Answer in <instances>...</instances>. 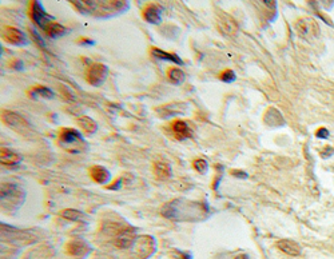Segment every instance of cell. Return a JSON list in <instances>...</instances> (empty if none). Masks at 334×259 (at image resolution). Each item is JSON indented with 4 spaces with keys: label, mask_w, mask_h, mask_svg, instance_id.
Returning <instances> with one entry per match:
<instances>
[{
    "label": "cell",
    "mask_w": 334,
    "mask_h": 259,
    "mask_svg": "<svg viewBox=\"0 0 334 259\" xmlns=\"http://www.w3.org/2000/svg\"><path fill=\"white\" fill-rule=\"evenodd\" d=\"M161 214L170 221L195 222L207 215V207L203 203L181 198L167 202L161 210Z\"/></svg>",
    "instance_id": "6da1fadb"
},
{
    "label": "cell",
    "mask_w": 334,
    "mask_h": 259,
    "mask_svg": "<svg viewBox=\"0 0 334 259\" xmlns=\"http://www.w3.org/2000/svg\"><path fill=\"white\" fill-rule=\"evenodd\" d=\"M82 15L94 16H111L123 12L129 8L127 1H103V0H71L70 1Z\"/></svg>",
    "instance_id": "7a4b0ae2"
},
{
    "label": "cell",
    "mask_w": 334,
    "mask_h": 259,
    "mask_svg": "<svg viewBox=\"0 0 334 259\" xmlns=\"http://www.w3.org/2000/svg\"><path fill=\"white\" fill-rule=\"evenodd\" d=\"M26 201V191L19 184L3 183L1 184V208L4 211H16Z\"/></svg>",
    "instance_id": "3957f363"
},
{
    "label": "cell",
    "mask_w": 334,
    "mask_h": 259,
    "mask_svg": "<svg viewBox=\"0 0 334 259\" xmlns=\"http://www.w3.org/2000/svg\"><path fill=\"white\" fill-rule=\"evenodd\" d=\"M57 142L63 150L71 152V154L84 152L87 150V143L82 137V134L74 128H62Z\"/></svg>",
    "instance_id": "277c9868"
},
{
    "label": "cell",
    "mask_w": 334,
    "mask_h": 259,
    "mask_svg": "<svg viewBox=\"0 0 334 259\" xmlns=\"http://www.w3.org/2000/svg\"><path fill=\"white\" fill-rule=\"evenodd\" d=\"M134 259H148L157 250V240L151 235H139L130 247Z\"/></svg>",
    "instance_id": "5b68a950"
},
{
    "label": "cell",
    "mask_w": 334,
    "mask_h": 259,
    "mask_svg": "<svg viewBox=\"0 0 334 259\" xmlns=\"http://www.w3.org/2000/svg\"><path fill=\"white\" fill-rule=\"evenodd\" d=\"M1 236L4 239L10 240V242H20V243H31L33 240H36V235H33L32 231L29 230H19L11 227L5 223H1Z\"/></svg>",
    "instance_id": "8992f818"
},
{
    "label": "cell",
    "mask_w": 334,
    "mask_h": 259,
    "mask_svg": "<svg viewBox=\"0 0 334 259\" xmlns=\"http://www.w3.org/2000/svg\"><path fill=\"white\" fill-rule=\"evenodd\" d=\"M296 29L301 38L306 39V40H311L320 35V26L317 23V20L309 18V16L300 18L297 20Z\"/></svg>",
    "instance_id": "52a82bcc"
},
{
    "label": "cell",
    "mask_w": 334,
    "mask_h": 259,
    "mask_svg": "<svg viewBox=\"0 0 334 259\" xmlns=\"http://www.w3.org/2000/svg\"><path fill=\"white\" fill-rule=\"evenodd\" d=\"M1 119L8 127L14 128L15 131L19 132V134H26V132L31 131V124H29L28 120L18 113H12V111L5 110L1 114Z\"/></svg>",
    "instance_id": "ba28073f"
},
{
    "label": "cell",
    "mask_w": 334,
    "mask_h": 259,
    "mask_svg": "<svg viewBox=\"0 0 334 259\" xmlns=\"http://www.w3.org/2000/svg\"><path fill=\"white\" fill-rule=\"evenodd\" d=\"M31 18L35 22V24L43 29L44 32L54 23V18L51 15L47 14V11L44 10V7L40 1H32V4H31Z\"/></svg>",
    "instance_id": "9c48e42d"
},
{
    "label": "cell",
    "mask_w": 334,
    "mask_h": 259,
    "mask_svg": "<svg viewBox=\"0 0 334 259\" xmlns=\"http://www.w3.org/2000/svg\"><path fill=\"white\" fill-rule=\"evenodd\" d=\"M109 75V68L106 64L102 63H92L88 70H87L86 79L91 86L94 87H99L105 83L106 78Z\"/></svg>",
    "instance_id": "30bf717a"
},
{
    "label": "cell",
    "mask_w": 334,
    "mask_h": 259,
    "mask_svg": "<svg viewBox=\"0 0 334 259\" xmlns=\"http://www.w3.org/2000/svg\"><path fill=\"white\" fill-rule=\"evenodd\" d=\"M217 27L220 29V32L224 36H234L238 32V23L234 19L233 16L229 14L221 12L217 18Z\"/></svg>",
    "instance_id": "8fae6325"
},
{
    "label": "cell",
    "mask_w": 334,
    "mask_h": 259,
    "mask_svg": "<svg viewBox=\"0 0 334 259\" xmlns=\"http://www.w3.org/2000/svg\"><path fill=\"white\" fill-rule=\"evenodd\" d=\"M1 38L4 39L7 43L14 44V46H24V44L28 43L26 33L22 32L20 29H15V27H10V26H4L1 29Z\"/></svg>",
    "instance_id": "7c38bea8"
},
{
    "label": "cell",
    "mask_w": 334,
    "mask_h": 259,
    "mask_svg": "<svg viewBox=\"0 0 334 259\" xmlns=\"http://www.w3.org/2000/svg\"><path fill=\"white\" fill-rule=\"evenodd\" d=\"M90 245L82 238H74L66 245L67 254L72 255V257H84L90 253Z\"/></svg>",
    "instance_id": "4fadbf2b"
},
{
    "label": "cell",
    "mask_w": 334,
    "mask_h": 259,
    "mask_svg": "<svg viewBox=\"0 0 334 259\" xmlns=\"http://www.w3.org/2000/svg\"><path fill=\"white\" fill-rule=\"evenodd\" d=\"M135 229L134 227L127 226L120 234L114 238V245L118 249H130L133 245L134 239H135Z\"/></svg>",
    "instance_id": "5bb4252c"
},
{
    "label": "cell",
    "mask_w": 334,
    "mask_h": 259,
    "mask_svg": "<svg viewBox=\"0 0 334 259\" xmlns=\"http://www.w3.org/2000/svg\"><path fill=\"white\" fill-rule=\"evenodd\" d=\"M187 104L181 103V102H175V103H170L157 109V113L159 114V116H162L165 119L172 118L175 115H181V114L186 113Z\"/></svg>",
    "instance_id": "9a60e30c"
},
{
    "label": "cell",
    "mask_w": 334,
    "mask_h": 259,
    "mask_svg": "<svg viewBox=\"0 0 334 259\" xmlns=\"http://www.w3.org/2000/svg\"><path fill=\"white\" fill-rule=\"evenodd\" d=\"M143 18L150 24H161L162 22V10L157 4L147 5L143 11Z\"/></svg>",
    "instance_id": "2e32d148"
},
{
    "label": "cell",
    "mask_w": 334,
    "mask_h": 259,
    "mask_svg": "<svg viewBox=\"0 0 334 259\" xmlns=\"http://www.w3.org/2000/svg\"><path fill=\"white\" fill-rule=\"evenodd\" d=\"M90 175L91 178L99 184H106L111 179L110 171L105 169L103 166H92L90 169Z\"/></svg>",
    "instance_id": "e0dca14e"
},
{
    "label": "cell",
    "mask_w": 334,
    "mask_h": 259,
    "mask_svg": "<svg viewBox=\"0 0 334 259\" xmlns=\"http://www.w3.org/2000/svg\"><path fill=\"white\" fill-rule=\"evenodd\" d=\"M172 131H174V135L179 141H183V139H187V138L193 137V131L191 128L189 127V124L183 120H175L172 123Z\"/></svg>",
    "instance_id": "ac0fdd59"
},
{
    "label": "cell",
    "mask_w": 334,
    "mask_h": 259,
    "mask_svg": "<svg viewBox=\"0 0 334 259\" xmlns=\"http://www.w3.org/2000/svg\"><path fill=\"white\" fill-rule=\"evenodd\" d=\"M277 247L281 251H283L285 254L291 255V257H297L301 254V247L300 245L290 239H281L277 242Z\"/></svg>",
    "instance_id": "d6986e66"
},
{
    "label": "cell",
    "mask_w": 334,
    "mask_h": 259,
    "mask_svg": "<svg viewBox=\"0 0 334 259\" xmlns=\"http://www.w3.org/2000/svg\"><path fill=\"white\" fill-rule=\"evenodd\" d=\"M0 159H1V165L18 166L22 162V156L18 152L10 150V148H1Z\"/></svg>",
    "instance_id": "ffe728a7"
},
{
    "label": "cell",
    "mask_w": 334,
    "mask_h": 259,
    "mask_svg": "<svg viewBox=\"0 0 334 259\" xmlns=\"http://www.w3.org/2000/svg\"><path fill=\"white\" fill-rule=\"evenodd\" d=\"M263 120L266 123L267 126L270 127H278V126H282L283 124V116L281 115V113L278 111L277 109H269L263 116Z\"/></svg>",
    "instance_id": "44dd1931"
},
{
    "label": "cell",
    "mask_w": 334,
    "mask_h": 259,
    "mask_svg": "<svg viewBox=\"0 0 334 259\" xmlns=\"http://www.w3.org/2000/svg\"><path fill=\"white\" fill-rule=\"evenodd\" d=\"M151 55L157 59H161V60H168L175 63L178 66H183V60L181 58L175 55V54H170V52L163 51V50H159V48H153L151 50Z\"/></svg>",
    "instance_id": "7402d4cb"
},
{
    "label": "cell",
    "mask_w": 334,
    "mask_h": 259,
    "mask_svg": "<svg viewBox=\"0 0 334 259\" xmlns=\"http://www.w3.org/2000/svg\"><path fill=\"white\" fill-rule=\"evenodd\" d=\"M78 124L88 135H94L98 131V123L92 118H90V116H79L78 118Z\"/></svg>",
    "instance_id": "603a6c76"
},
{
    "label": "cell",
    "mask_w": 334,
    "mask_h": 259,
    "mask_svg": "<svg viewBox=\"0 0 334 259\" xmlns=\"http://www.w3.org/2000/svg\"><path fill=\"white\" fill-rule=\"evenodd\" d=\"M29 96L32 99H38V98H43V99H53L55 96V92H54L51 88L48 87H43V86H38V87H33L32 90L29 91Z\"/></svg>",
    "instance_id": "cb8c5ba5"
},
{
    "label": "cell",
    "mask_w": 334,
    "mask_h": 259,
    "mask_svg": "<svg viewBox=\"0 0 334 259\" xmlns=\"http://www.w3.org/2000/svg\"><path fill=\"white\" fill-rule=\"evenodd\" d=\"M154 173L159 179H168L171 176V167L167 162H155L154 163Z\"/></svg>",
    "instance_id": "d4e9b609"
},
{
    "label": "cell",
    "mask_w": 334,
    "mask_h": 259,
    "mask_svg": "<svg viewBox=\"0 0 334 259\" xmlns=\"http://www.w3.org/2000/svg\"><path fill=\"white\" fill-rule=\"evenodd\" d=\"M60 217L67 219V221H72V222H82L86 219V215L83 214L82 211H78V210H74V208H66V210H62Z\"/></svg>",
    "instance_id": "484cf974"
},
{
    "label": "cell",
    "mask_w": 334,
    "mask_h": 259,
    "mask_svg": "<svg viewBox=\"0 0 334 259\" xmlns=\"http://www.w3.org/2000/svg\"><path fill=\"white\" fill-rule=\"evenodd\" d=\"M67 31H68V29H67L64 26L56 23V22H54V23L48 27L46 33H47V36H50V38L55 39V38H60V36H63L64 33H67Z\"/></svg>",
    "instance_id": "4316f807"
},
{
    "label": "cell",
    "mask_w": 334,
    "mask_h": 259,
    "mask_svg": "<svg viewBox=\"0 0 334 259\" xmlns=\"http://www.w3.org/2000/svg\"><path fill=\"white\" fill-rule=\"evenodd\" d=\"M167 76H168L170 82L174 83V85H181V83H183L185 79H186L185 72L182 70H179V68H170L168 72H167Z\"/></svg>",
    "instance_id": "83f0119b"
},
{
    "label": "cell",
    "mask_w": 334,
    "mask_h": 259,
    "mask_svg": "<svg viewBox=\"0 0 334 259\" xmlns=\"http://www.w3.org/2000/svg\"><path fill=\"white\" fill-rule=\"evenodd\" d=\"M194 169L199 173V174H203V173H206L207 171V169H209V165H207V162H206L205 159H196L194 160Z\"/></svg>",
    "instance_id": "f1b7e54d"
},
{
    "label": "cell",
    "mask_w": 334,
    "mask_h": 259,
    "mask_svg": "<svg viewBox=\"0 0 334 259\" xmlns=\"http://www.w3.org/2000/svg\"><path fill=\"white\" fill-rule=\"evenodd\" d=\"M220 79L222 80V82L230 83V82H234V80H235V74H234L231 70H226L221 74Z\"/></svg>",
    "instance_id": "f546056e"
},
{
    "label": "cell",
    "mask_w": 334,
    "mask_h": 259,
    "mask_svg": "<svg viewBox=\"0 0 334 259\" xmlns=\"http://www.w3.org/2000/svg\"><path fill=\"white\" fill-rule=\"evenodd\" d=\"M29 31H31V35H32L33 40L38 43L39 47L43 48V50H46V43L43 42V39L40 38V35H39V33L36 32V31H35V29H29Z\"/></svg>",
    "instance_id": "4dcf8cb0"
},
{
    "label": "cell",
    "mask_w": 334,
    "mask_h": 259,
    "mask_svg": "<svg viewBox=\"0 0 334 259\" xmlns=\"http://www.w3.org/2000/svg\"><path fill=\"white\" fill-rule=\"evenodd\" d=\"M317 138H321V139H328L329 138V131L326 128H320L318 131L315 132Z\"/></svg>",
    "instance_id": "1f68e13d"
},
{
    "label": "cell",
    "mask_w": 334,
    "mask_h": 259,
    "mask_svg": "<svg viewBox=\"0 0 334 259\" xmlns=\"http://www.w3.org/2000/svg\"><path fill=\"white\" fill-rule=\"evenodd\" d=\"M333 152H334L333 147L330 146L325 147L324 151H322V158H329V156L333 155Z\"/></svg>",
    "instance_id": "d6a6232c"
},
{
    "label": "cell",
    "mask_w": 334,
    "mask_h": 259,
    "mask_svg": "<svg viewBox=\"0 0 334 259\" xmlns=\"http://www.w3.org/2000/svg\"><path fill=\"white\" fill-rule=\"evenodd\" d=\"M122 183H123V179H118L115 183H112L111 186H109L107 189H110V190H118V189H120L122 187Z\"/></svg>",
    "instance_id": "836d02e7"
},
{
    "label": "cell",
    "mask_w": 334,
    "mask_h": 259,
    "mask_svg": "<svg viewBox=\"0 0 334 259\" xmlns=\"http://www.w3.org/2000/svg\"><path fill=\"white\" fill-rule=\"evenodd\" d=\"M231 174H233L234 176H239V178H244V179H246V178H248V175L245 174L244 171H237V170H234V171H231Z\"/></svg>",
    "instance_id": "e575fe53"
},
{
    "label": "cell",
    "mask_w": 334,
    "mask_h": 259,
    "mask_svg": "<svg viewBox=\"0 0 334 259\" xmlns=\"http://www.w3.org/2000/svg\"><path fill=\"white\" fill-rule=\"evenodd\" d=\"M234 259H250L249 258V255H246V254H241V255H238V257H235Z\"/></svg>",
    "instance_id": "d590c367"
}]
</instances>
